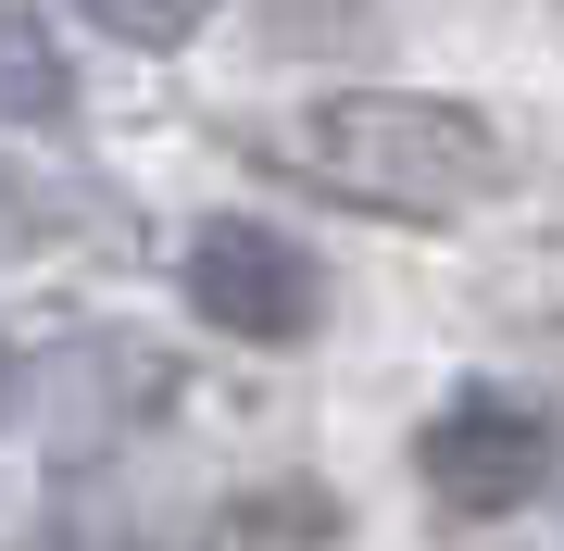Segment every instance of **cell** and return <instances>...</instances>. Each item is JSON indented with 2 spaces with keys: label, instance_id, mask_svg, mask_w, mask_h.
I'll return each instance as SVG.
<instances>
[{
  "label": "cell",
  "instance_id": "6da1fadb",
  "mask_svg": "<svg viewBox=\"0 0 564 551\" xmlns=\"http://www.w3.org/2000/svg\"><path fill=\"white\" fill-rule=\"evenodd\" d=\"M302 164L339 188V201H377V213H477L502 188V139L489 113L464 101H414V88H339V101L302 113Z\"/></svg>",
  "mask_w": 564,
  "mask_h": 551
},
{
  "label": "cell",
  "instance_id": "7a4b0ae2",
  "mask_svg": "<svg viewBox=\"0 0 564 551\" xmlns=\"http://www.w3.org/2000/svg\"><path fill=\"white\" fill-rule=\"evenodd\" d=\"M414 464H426V502L440 514H527L564 476V439H552V414L540 401H514V388H464V401L426 414V439H414Z\"/></svg>",
  "mask_w": 564,
  "mask_h": 551
},
{
  "label": "cell",
  "instance_id": "3957f363",
  "mask_svg": "<svg viewBox=\"0 0 564 551\" xmlns=\"http://www.w3.org/2000/svg\"><path fill=\"white\" fill-rule=\"evenodd\" d=\"M188 313L226 327V339H251V351H289V339H314L326 276H314L302 239H276V225H251V213H214L202 239H188Z\"/></svg>",
  "mask_w": 564,
  "mask_h": 551
},
{
  "label": "cell",
  "instance_id": "277c9868",
  "mask_svg": "<svg viewBox=\"0 0 564 551\" xmlns=\"http://www.w3.org/2000/svg\"><path fill=\"white\" fill-rule=\"evenodd\" d=\"M63 101H76V76H63V51H51V25H25V13H0V125H51Z\"/></svg>",
  "mask_w": 564,
  "mask_h": 551
},
{
  "label": "cell",
  "instance_id": "5b68a950",
  "mask_svg": "<svg viewBox=\"0 0 564 551\" xmlns=\"http://www.w3.org/2000/svg\"><path fill=\"white\" fill-rule=\"evenodd\" d=\"M76 13H101L113 38H126V51H176L188 25H202V13H188V0H76Z\"/></svg>",
  "mask_w": 564,
  "mask_h": 551
},
{
  "label": "cell",
  "instance_id": "8992f818",
  "mask_svg": "<svg viewBox=\"0 0 564 551\" xmlns=\"http://www.w3.org/2000/svg\"><path fill=\"white\" fill-rule=\"evenodd\" d=\"M0 414H13V351H0Z\"/></svg>",
  "mask_w": 564,
  "mask_h": 551
}]
</instances>
